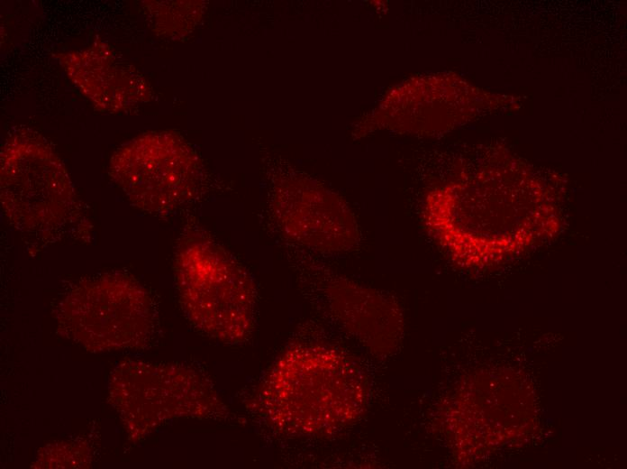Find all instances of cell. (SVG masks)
<instances>
[{
  "label": "cell",
  "mask_w": 627,
  "mask_h": 469,
  "mask_svg": "<svg viewBox=\"0 0 627 469\" xmlns=\"http://www.w3.org/2000/svg\"><path fill=\"white\" fill-rule=\"evenodd\" d=\"M277 409L287 430L334 431L355 421L368 397L361 368L346 355L323 347H301L281 363Z\"/></svg>",
  "instance_id": "obj_1"
},
{
  "label": "cell",
  "mask_w": 627,
  "mask_h": 469,
  "mask_svg": "<svg viewBox=\"0 0 627 469\" xmlns=\"http://www.w3.org/2000/svg\"><path fill=\"white\" fill-rule=\"evenodd\" d=\"M177 265L184 299L198 322L220 336H242L251 321V284L230 253L209 239H189Z\"/></svg>",
  "instance_id": "obj_2"
},
{
  "label": "cell",
  "mask_w": 627,
  "mask_h": 469,
  "mask_svg": "<svg viewBox=\"0 0 627 469\" xmlns=\"http://www.w3.org/2000/svg\"><path fill=\"white\" fill-rule=\"evenodd\" d=\"M146 140L127 147L119 155V179L140 207L163 212L180 205L191 190L195 168L186 147L161 142L154 147ZM148 141V140H147Z\"/></svg>",
  "instance_id": "obj_3"
},
{
  "label": "cell",
  "mask_w": 627,
  "mask_h": 469,
  "mask_svg": "<svg viewBox=\"0 0 627 469\" xmlns=\"http://www.w3.org/2000/svg\"><path fill=\"white\" fill-rule=\"evenodd\" d=\"M274 207L276 222L283 234L307 248L327 253L346 252L359 242L357 222L341 204L278 198Z\"/></svg>",
  "instance_id": "obj_4"
},
{
  "label": "cell",
  "mask_w": 627,
  "mask_h": 469,
  "mask_svg": "<svg viewBox=\"0 0 627 469\" xmlns=\"http://www.w3.org/2000/svg\"><path fill=\"white\" fill-rule=\"evenodd\" d=\"M332 308L346 329L372 350H389L402 329L398 306L376 290L339 281L330 290Z\"/></svg>",
  "instance_id": "obj_5"
}]
</instances>
